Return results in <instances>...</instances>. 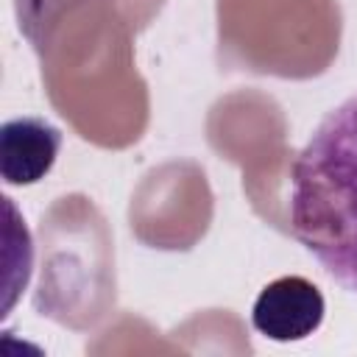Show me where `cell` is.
Returning <instances> with one entry per match:
<instances>
[{
  "mask_svg": "<svg viewBox=\"0 0 357 357\" xmlns=\"http://www.w3.org/2000/svg\"><path fill=\"white\" fill-rule=\"evenodd\" d=\"M287 223L321 271L357 296V92L329 109L296 153Z\"/></svg>",
  "mask_w": 357,
  "mask_h": 357,
  "instance_id": "cell-1",
  "label": "cell"
},
{
  "mask_svg": "<svg viewBox=\"0 0 357 357\" xmlns=\"http://www.w3.org/2000/svg\"><path fill=\"white\" fill-rule=\"evenodd\" d=\"M326 301L318 284L298 273L268 282L251 307L254 329L273 343H298L315 335L324 324Z\"/></svg>",
  "mask_w": 357,
  "mask_h": 357,
  "instance_id": "cell-2",
  "label": "cell"
},
{
  "mask_svg": "<svg viewBox=\"0 0 357 357\" xmlns=\"http://www.w3.org/2000/svg\"><path fill=\"white\" fill-rule=\"evenodd\" d=\"M61 131L36 114L11 117L0 128V176L8 187L42 181L61 151Z\"/></svg>",
  "mask_w": 357,
  "mask_h": 357,
  "instance_id": "cell-3",
  "label": "cell"
}]
</instances>
